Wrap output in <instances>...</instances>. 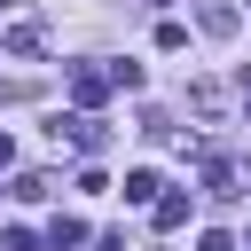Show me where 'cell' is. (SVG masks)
<instances>
[{"mask_svg":"<svg viewBox=\"0 0 251 251\" xmlns=\"http://www.w3.org/2000/svg\"><path fill=\"white\" fill-rule=\"evenodd\" d=\"M47 133H55V141H71V149H102V118H94V110H71V118H55Z\"/></svg>","mask_w":251,"mask_h":251,"instance_id":"obj_1","label":"cell"},{"mask_svg":"<svg viewBox=\"0 0 251 251\" xmlns=\"http://www.w3.org/2000/svg\"><path fill=\"white\" fill-rule=\"evenodd\" d=\"M110 86H118V78H110V71H94V63H78V71H71V102H78V110H94Z\"/></svg>","mask_w":251,"mask_h":251,"instance_id":"obj_2","label":"cell"},{"mask_svg":"<svg viewBox=\"0 0 251 251\" xmlns=\"http://www.w3.org/2000/svg\"><path fill=\"white\" fill-rule=\"evenodd\" d=\"M0 47H8V55H39V47H47V31L24 16V24H8V31H0Z\"/></svg>","mask_w":251,"mask_h":251,"instance_id":"obj_3","label":"cell"},{"mask_svg":"<svg viewBox=\"0 0 251 251\" xmlns=\"http://www.w3.org/2000/svg\"><path fill=\"white\" fill-rule=\"evenodd\" d=\"M188 110H196V118H220L227 94H220V86H188Z\"/></svg>","mask_w":251,"mask_h":251,"instance_id":"obj_4","label":"cell"},{"mask_svg":"<svg viewBox=\"0 0 251 251\" xmlns=\"http://www.w3.org/2000/svg\"><path fill=\"white\" fill-rule=\"evenodd\" d=\"M157 188H165L157 173H126V204H157Z\"/></svg>","mask_w":251,"mask_h":251,"instance_id":"obj_5","label":"cell"},{"mask_svg":"<svg viewBox=\"0 0 251 251\" xmlns=\"http://www.w3.org/2000/svg\"><path fill=\"white\" fill-rule=\"evenodd\" d=\"M8 196H24V204H39V196H47V173H16V180H8Z\"/></svg>","mask_w":251,"mask_h":251,"instance_id":"obj_6","label":"cell"},{"mask_svg":"<svg viewBox=\"0 0 251 251\" xmlns=\"http://www.w3.org/2000/svg\"><path fill=\"white\" fill-rule=\"evenodd\" d=\"M157 227H188V196H157Z\"/></svg>","mask_w":251,"mask_h":251,"instance_id":"obj_7","label":"cell"},{"mask_svg":"<svg viewBox=\"0 0 251 251\" xmlns=\"http://www.w3.org/2000/svg\"><path fill=\"white\" fill-rule=\"evenodd\" d=\"M71 243H86V227H78V220H55V227H47V251H71Z\"/></svg>","mask_w":251,"mask_h":251,"instance_id":"obj_8","label":"cell"},{"mask_svg":"<svg viewBox=\"0 0 251 251\" xmlns=\"http://www.w3.org/2000/svg\"><path fill=\"white\" fill-rule=\"evenodd\" d=\"M204 31H212V39H227V31H235V8H220V0H212V8H204Z\"/></svg>","mask_w":251,"mask_h":251,"instance_id":"obj_9","label":"cell"},{"mask_svg":"<svg viewBox=\"0 0 251 251\" xmlns=\"http://www.w3.org/2000/svg\"><path fill=\"white\" fill-rule=\"evenodd\" d=\"M8 157H16V141H8V133H0V165H8Z\"/></svg>","mask_w":251,"mask_h":251,"instance_id":"obj_10","label":"cell"}]
</instances>
